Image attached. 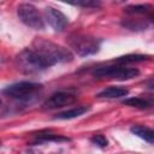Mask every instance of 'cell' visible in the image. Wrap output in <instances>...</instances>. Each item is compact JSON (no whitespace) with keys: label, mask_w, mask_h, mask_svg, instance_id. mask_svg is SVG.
<instances>
[{"label":"cell","mask_w":154,"mask_h":154,"mask_svg":"<svg viewBox=\"0 0 154 154\" xmlns=\"http://www.w3.org/2000/svg\"><path fill=\"white\" fill-rule=\"evenodd\" d=\"M130 131H131L134 135L138 136L140 138L144 140L146 142H148V143H150V144L154 142V132H153L152 129H149V128H147V126L135 125V126H132V128L130 129Z\"/></svg>","instance_id":"30bf717a"},{"label":"cell","mask_w":154,"mask_h":154,"mask_svg":"<svg viewBox=\"0 0 154 154\" xmlns=\"http://www.w3.org/2000/svg\"><path fill=\"white\" fill-rule=\"evenodd\" d=\"M128 94H129V90L126 88L119 87V85H112L100 91L96 96L100 99H118V97L126 96Z\"/></svg>","instance_id":"9c48e42d"},{"label":"cell","mask_w":154,"mask_h":154,"mask_svg":"<svg viewBox=\"0 0 154 154\" xmlns=\"http://www.w3.org/2000/svg\"><path fill=\"white\" fill-rule=\"evenodd\" d=\"M49 142V141H54V142H65V141H70V138L60 136V135H55V134H41L37 136V142Z\"/></svg>","instance_id":"9a60e30c"},{"label":"cell","mask_w":154,"mask_h":154,"mask_svg":"<svg viewBox=\"0 0 154 154\" xmlns=\"http://www.w3.org/2000/svg\"><path fill=\"white\" fill-rule=\"evenodd\" d=\"M71 5L82 6V7H99L101 4L99 1H77V2H71Z\"/></svg>","instance_id":"ac0fdd59"},{"label":"cell","mask_w":154,"mask_h":154,"mask_svg":"<svg viewBox=\"0 0 154 154\" xmlns=\"http://www.w3.org/2000/svg\"><path fill=\"white\" fill-rule=\"evenodd\" d=\"M0 105H1V101H0Z\"/></svg>","instance_id":"ffe728a7"},{"label":"cell","mask_w":154,"mask_h":154,"mask_svg":"<svg viewBox=\"0 0 154 154\" xmlns=\"http://www.w3.org/2000/svg\"><path fill=\"white\" fill-rule=\"evenodd\" d=\"M76 101V96L71 93L67 91H57L52 94L43 103L42 107L45 109H54V108H60L64 106H69Z\"/></svg>","instance_id":"52a82bcc"},{"label":"cell","mask_w":154,"mask_h":154,"mask_svg":"<svg viewBox=\"0 0 154 154\" xmlns=\"http://www.w3.org/2000/svg\"><path fill=\"white\" fill-rule=\"evenodd\" d=\"M91 75L96 78H116V79H131L140 75V71L135 67L125 66H103L91 71Z\"/></svg>","instance_id":"5b68a950"},{"label":"cell","mask_w":154,"mask_h":154,"mask_svg":"<svg viewBox=\"0 0 154 154\" xmlns=\"http://www.w3.org/2000/svg\"><path fill=\"white\" fill-rule=\"evenodd\" d=\"M88 111H89V107L88 106H78V107L67 109L65 112L58 113L55 116V119H72V118H76V117H79V116L84 114Z\"/></svg>","instance_id":"8fae6325"},{"label":"cell","mask_w":154,"mask_h":154,"mask_svg":"<svg viewBox=\"0 0 154 154\" xmlns=\"http://www.w3.org/2000/svg\"><path fill=\"white\" fill-rule=\"evenodd\" d=\"M124 105L126 106H131V107H136V108H148L150 107V102L147 100H143L141 97H129L125 99L123 101Z\"/></svg>","instance_id":"5bb4252c"},{"label":"cell","mask_w":154,"mask_h":154,"mask_svg":"<svg viewBox=\"0 0 154 154\" xmlns=\"http://www.w3.org/2000/svg\"><path fill=\"white\" fill-rule=\"evenodd\" d=\"M91 142H93L94 144H96L97 147H101V148H103V147H106V146L108 144L107 138H106L103 135H101V134L94 135V136L91 137Z\"/></svg>","instance_id":"e0dca14e"},{"label":"cell","mask_w":154,"mask_h":154,"mask_svg":"<svg viewBox=\"0 0 154 154\" xmlns=\"http://www.w3.org/2000/svg\"><path fill=\"white\" fill-rule=\"evenodd\" d=\"M122 24L131 30H143L148 26V24L144 22V20H136L134 22L132 19H129V20H123Z\"/></svg>","instance_id":"2e32d148"},{"label":"cell","mask_w":154,"mask_h":154,"mask_svg":"<svg viewBox=\"0 0 154 154\" xmlns=\"http://www.w3.org/2000/svg\"><path fill=\"white\" fill-rule=\"evenodd\" d=\"M149 57L148 55H143V54H126L123 57H118L117 59H114L116 63L118 64H128V63H137V61H144L148 60Z\"/></svg>","instance_id":"7c38bea8"},{"label":"cell","mask_w":154,"mask_h":154,"mask_svg":"<svg viewBox=\"0 0 154 154\" xmlns=\"http://www.w3.org/2000/svg\"><path fill=\"white\" fill-rule=\"evenodd\" d=\"M0 144H1V143H0Z\"/></svg>","instance_id":"44dd1931"},{"label":"cell","mask_w":154,"mask_h":154,"mask_svg":"<svg viewBox=\"0 0 154 154\" xmlns=\"http://www.w3.org/2000/svg\"><path fill=\"white\" fill-rule=\"evenodd\" d=\"M31 49L36 52L47 64L48 67L58 64V63H66L73 59V54L70 49L61 47L52 41L45 40L42 37H35L31 45Z\"/></svg>","instance_id":"6da1fadb"},{"label":"cell","mask_w":154,"mask_h":154,"mask_svg":"<svg viewBox=\"0 0 154 154\" xmlns=\"http://www.w3.org/2000/svg\"><path fill=\"white\" fill-rule=\"evenodd\" d=\"M152 8H153L152 5L141 4V5H129L124 10L126 13H130V14H144V13H148Z\"/></svg>","instance_id":"4fadbf2b"},{"label":"cell","mask_w":154,"mask_h":154,"mask_svg":"<svg viewBox=\"0 0 154 154\" xmlns=\"http://www.w3.org/2000/svg\"><path fill=\"white\" fill-rule=\"evenodd\" d=\"M67 45L81 57L95 54L100 49V41L85 34H71L67 37Z\"/></svg>","instance_id":"3957f363"},{"label":"cell","mask_w":154,"mask_h":154,"mask_svg":"<svg viewBox=\"0 0 154 154\" xmlns=\"http://www.w3.org/2000/svg\"><path fill=\"white\" fill-rule=\"evenodd\" d=\"M43 14H45V19L54 29V31H63L69 23L67 17L55 7L52 6L46 7Z\"/></svg>","instance_id":"ba28073f"},{"label":"cell","mask_w":154,"mask_h":154,"mask_svg":"<svg viewBox=\"0 0 154 154\" xmlns=\"http://www.w3.org/2000/svg\"><path fill=\"white\" fill-rule=\"evenodd\" d=\"M42 90V84L35 83V82H18L14 84H11L6 87L2 93L7 96H11L13 99H17L23 102H31L35 99V95Z\"/></svg>","instance_id":"277c9868"},{"label":"cell","mask_w":154,"mask_h":154,"mask_svg":"<svg viewBox=\"0 0 154 154\" xmlns=\"http://www.w3.org/2000/svg\"><path fill=\"white\" fill-rule=\"evenodd\" d=\"M28 154H34V153H31V152H29V153H28Z\"/></svg>","instance_id":"d6986e66"},{"label":"cell","mask_w":154,"mask_h":154,"mask_svg":"<svg viewBox=\"0 0 154 154\" xmlns=\"http://www.w3.org/2000/svg\"><path fill=\"white\" fill-rule=\"evenodd\" d=\"M17 14L22 23L35 30L45 29V20L38 13L37 8L31 4H20L17 8Z\"/></svg>","instance_id":"8992f818"},{"label":"cell","mask_w":154,"mask_h":154,"mask_svg":"<svg viewBox=\"0 0 154 154\" xmlns=\"http://www.w3.org/2000/svg\"><path fill=\"white\" fill-rule=\"evenodd\" d=\"M14 64L20 72L29 75L40 72L48 67L45 60L31 48H24L20 51L14 58Z\"/></svg>","instance_id":"7a4b0ae2"}]
</instances>
